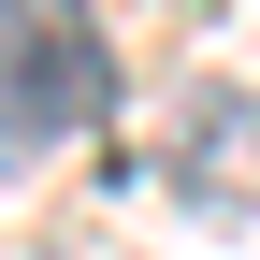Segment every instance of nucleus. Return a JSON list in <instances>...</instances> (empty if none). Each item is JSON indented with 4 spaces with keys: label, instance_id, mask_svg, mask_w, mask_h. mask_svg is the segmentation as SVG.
<instances>
[{
    "label": "nucleus",
    "instance_id": "1",
    "mask_svg": "<svg viewBox=\"0 0 260 260\" xmlns=\"http://www.w3.org/2000/svg\"><path fill=\"white\" fill-rule=\"evenodd\" d=\"M116 116V44L102 15H58V0H0V174L73 130Z\"/></svg>",
    "mask_w": 260,
    "mask_h": 260
},
{
    "label": "nucleus",
    "instance_id": "2",
    "mask_svg": "<svg viewBox=\"0 0 260 260\" xmlns=\"http://www.w3.org/2000/svg\"><path fill=\"white\" fill-rule=\"evenodd\" d=\"M174 188H188V203H260V102H246V87H203V102H188Z\"/></svg>",
    "mask_w": 260,
    "mask_h": 260
}]
</instances>
